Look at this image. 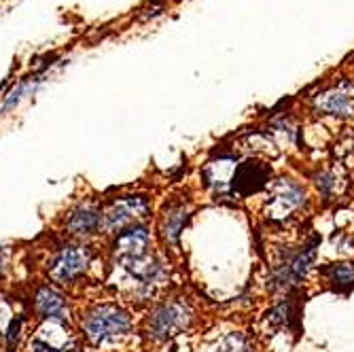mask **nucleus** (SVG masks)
I'll return each instance as SVG.
<instances>
[{
    "label": "nucleus",
    "instance_id": "2",
    "mask_svg": "<svg viewBox=\"0 0 354 352\" xmlns=\"http://www.w3.org/2000/svg\"><path fill=\"white\" fill-rule=\"evenodd\" d=\"M95 259H98V250L91 242L64 238L49 250L47 259L43 261L45 280L64 291H73L87 280Z\"/></svg>",
    "mask_w": 354,
    "mask_h": 352
},
{
    "label": "nucleus",
    "instance_id": "6",
    "mask_svg": "<svg viewBox=\"0 0 354 352\" xmlns=\"http://www.w3.org/2000/svg\"><path fill=\"white\" fill-rule=\"evenodd\" d=\"M30 310L32 316L39 321H64V323H75L77 312L71 302V295L59 289V286L41 280L35 284V289L30 293Z\"/></svg>",
    "mask_w": 354,
    "mask_h": 352
},
{
    "label": "nucleus",
    "instance_id": "3",
    "mask_svg": "<svg viewBox=\"0 0 354 352\" xmlns=\"http://www.w3.org/2000/svg\"><path fill=\"white\" fill-rule=\"evenodd\" d=\"M59 234L66 240H75V242H91L93 238L104 234L102 202L91 198L77 200L62 214Z\"/></svg>",
    "mask_w": 354,
    "mask_h": 352
},
{
    "label": "nucleus",
    "instance_id": "11",
    "mask_svg": "<svg viewBox=\"0 0 354 352\" xmlns=\"http://www.w3.org/2000/svg\"><path fill=\"white\" fill-rule=\"evenodd\" d=\"M314 254H316V242L304 246L299 252H293L291 257L282 259L272 276L274 286H278V289H293V286H297L306 276L310 263L314 261Z\"/></svg>",
    "mask_w": 354,
    "mask_h": 352
},
{
    "label": "nucleus",
    "instance_id": "19",
    "mask_svg": "<svg viewBox=\"0 0 354 352\" xmlns=\"http://www.w3.org/2000/svg\"><path fill=\"white\" fill-rule=\"evenodd\" d=\"M0 348H3V331H0Z\"/></svg>",
    "mask_w": 354,
    "mask_h": 352
},
{
    "label": "nucleus",
    "instance_id": "16",
    "mask_svg": "<svg viewBox=\"0 0 354 352\" xmlns=\"http://www.w3.org/2000/svg\"><path fill=\"white\" fill-rule=\"evenodd\" d=\"M212 352H252V346L242 333H230L214 346Z\"/></svg>",
    "mask_w": 354,
    "mask_h": 352
},
{
    "label": "nucleus",
    "instance_id": "17",
    "mask_svg": "<svg viewBox=\"0 0 354 352\" xmlns=\"http://www.w3.org/2000/svg\"><path fill=\"white\" fill-rule=\"evenodd\" d=\"M295 318H297V310H295V306H293L291 302L276 306V308L268 314V321H272L276 327H293L291 321H295Z\"/></svg>",
    "mask_w": 354,
    "mask_h": 352
},
{
    "label": "nucleus",
    "instance_id": "7",
    "mask_svg": "<svg viewBox=\"0 0 354 352\" xmlns=\"http://www.w3.org/2000/svg\"><path fill=\"white\" fill-rule=\"evenodd\" d=\"M102 214H104V234L115 236L125 228L136 225V223H145L151 216V202L149 198L138 194L117 196L102 204Z\"/></svg>",
    "mask_w": 354,
    "mask_h": 352
},
{
    "label": "nucleus",
    "instance_id": "20",
    "mask_svg": "<svg viewBox=\"0 0 354 352\" xmlns=\"http://www.w3.org/2000/svg\"><path fill=\"white\" fill-rule=\"evenodd\" d=\"M0 352H7V350H5V348H0Z\"/></svg>",
    "mask_w": 354,
    "mask_h": 352
},
{
    "label": "nucleus",
    "instance_id": "5",
    "mask_svg": "<svg viewBox=\"0 0 354 352\" xmlns=\"http://www.w3.org/2000/svg\"><path fill=\"white\" fill-rule=\"evenodd\" d=\"M193 310L183 299H166L157 304L145 321V333L153 342H168L189 329Z\"/></svg>",
    "mask_w": 354,
    "mask_h": 352
},
{
    "label": "nucleus",
    "instance_id": "13",
    "mask_svg": "<svg viewBox=\"0 0 354 352\" xmlns=\"http://www.w3.org/2000/svg\"><path fill=\"white\" fill-rule=\"evenodd\" d=\"M187 219H189V208L183 202H172L164 208L162 221H159V232H162V238L168 246L178 244Z\"/></svg>",
    "mask_w": 354,
    "mask_h": 352
},
{
    "label": "nucleus",
    "instance_id": "18",
    "mask_svg": "<svg viewBox=\"0 0 354 352\" xmlns=\"http://www.w3.org/2000/svg\"><path fill=\"white\" fill-rule=\"evenodd\" d=\"M7 272H9V250L3 246L0 248V282L7 278Z\"/></svg>",
    "mask_w": 354,
    "mask_h": 352
},
{
    "label": "nucleus",
    "instance_id": "8",
    "mask_svg": "<svg viewBox=\"0 0 354 352\" xmlns=\"http://www.w3.org/2000/svg\"><path fill=\"white\" fill-rule=\"evenodd\" d=\"M151 252H153V238L145 223H136V225H130L121 230L119 234L111 236L109 254H111V263L117 268L145 259Z\"/></svg>",
    "mask_w": 354,
    "mask_h": 352
},
{
    "label": "nucleus",
    "instance_id": "12",
    "mask_svg": "<svg viewBox=\"0 0 354 352\" xmlns=\"http://www.w3.org/2000/svg\"><path fill=\"white\" fill-rule=\"evenodd\" d=\"M314 106L325 113V115H335V117H352L354 115V83L342 81L333 85L331 89L316 95Z\"/></svg>",
    "mask_w": 354,
    "mask_h": 352
},
{
    "label": "nucleus",
    "instance_id": "1",
    "mask_svg": "<svg viewBox=\"0 0 354 352\" xmlns=\"http://www.w3.org/2000/svg\"><path fill=\"white\" fill-rule=\"evenodd\" d=\"M77 329L83 344L104 348L121 342L134 329V318L117 302H91L77 312Z\"/></svg>",
    "mask_w": 354,
    "mask_h": 352
},
{
    "label": "nucleus",
    "instance_id": "4",
    "mask_svg": "<svg viewBox=\"0 0 354 352\" xmlns=\"http://www.w3.org/2000/svg\"><path fill=\"white\" fill-rule=\"evenodd\" d=\"M24 352H83L77 323L39 321L24 342Z\"/></svg>",
    "mask_w": 354,
    "mask_h": 352
},
{
    "label": "nucleus",
    "instance_id": "9",
    "mask_svg": "<svg viewBox=\"0 0 354 352\" xmlns=\"http://www.w3.org/2000/svg\"><path fill=\"white\" fill-rule=\"evenodd\" d=\"M270 176H272V168L268 164L259 162V159H246V162L234 168L230 191L238 198H248L266 189L270 185Z\"/></svg>",
    "mask_w": 354,
    "mask_h": 352
},
{
    "label": "nucleus",
    "instance_id": "14",
    "mask_svg": "<svg viewBox=\"0 0 354 352\" xmlns=\"http://www.w3.org/2000/svg\"><path fill=\"white\" fill-rule=\"evenodd\" d=\"M26 331H28V312L17 310L7 327L3 329V348L7 352H17L19 346L26 342Z\"/></svg>",
    "mask_w": 354,
    "mask_h": 352
},
{
    "label": "nucleus",
    "instance_id": "10",
    "mask_svg": "<svg viewBox=\"0 0 354 352\" xmlns=\"http://www.w3.org/2000/svg\"><path fill=\"white\" fill-rule=\"evenodd\" d=\"M306 202V194L299 185H295L293 180L288 178H280L278 183H274L272 194L266 206V212L270 219L280 221L291 216L297 208H301V204Z\"/></svg>",
    "mask_w": 354,
    "mask_h": 352
},
{
    "label": "nucleus",
    "instance_id": "15",
    "mask_svg": "<svg viewBox=\"0 0 354 352\" xmlns=\"http://www.w3.org/2000/svg\"><path fill=\"white\" fill-rule=\"evenodd\" d=\"M323 274L342 293H348L354 289V263H335V266L325 268Z\"/></svg>",
    "mask_w": 354,
    "mask_h": 352
}]
</instances>
